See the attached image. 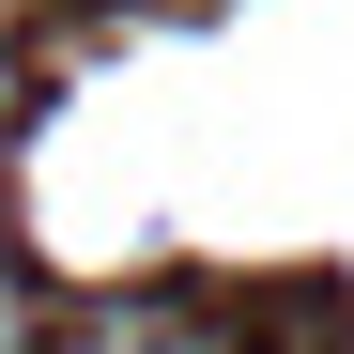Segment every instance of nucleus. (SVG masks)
I'll list each match as a JSON object with an SVG mask.
<instances>
[{
  "label": "nucleus",
  "mask_w": 354,
  "mask_h": 354,
  "mask_svg": "<svg viewBox=\"0 0 354 354\" xmlns=\"http://www.w3.org/2000/svg\"><path fill=\"white\" fill-rule=\"evenodd\" d=\"M46 339V308H31V277H16V216H0V354H31Z\"/></svg>",
  "instance_id": "obj_2"
},
{
  "label": "nucleus",
  "mask_w": 354,
  "mask_h": 354,
  "mask_svg": "<svg viewBox=\"0 0 354 354\" xmlns=\"http://www.w3.org/2000/svg\"><path fill=\"white\" fill-rule=\"evenodd\" d=\"M31 354H154V308H62Z\"/></svg>",
  "instance_id": "obj_1"
},
{
  "label": "nucleus",
  "mask_w": 354,
  "mask_h": 354,
  "mask_svg": "<svg viewBox=\"0 0 354 354\" xmlns=\"http://www.w3.org/2000/svg\"><path fill=\"white\" fill-rule=\"evenodd\" d=\"M16 93H31V62H16V31H0V124H16Z\"/></svg>",
  "instance_id": "obj_3"
}]
</instances>
